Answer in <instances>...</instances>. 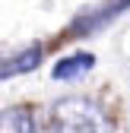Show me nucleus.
I'll list each match as a JSON object with an SVG mask.
<instances>
[{
	"label": "nucleus",
	"instance_id": "20e7f679",
	"mask_svg": "<svg viewBox=\"0 0 130 133\" xmlns=\"http://www.w3.org/2000/svg\"><path fill=\"white\" fill-rule=\"evenodd\" d=\"M0 133H35V114L25 105L0 111Z\"/></svg>",
	"mask_w": 130,
	"mask_h": 133
},
{
	"label": "nucleus",
	"instance_id": "39448f33",
	"mask_svg": "<svg viewBox=\"0 0 130 133\" xmlns=\"http://www.w3.org/2000/svg\"><path fill=\"white\" fill-rule=\"evenodd\" d=\"M127 6H130V0H114V6H105V10H99V13H89L86 19H79L73 32H95L99 25H105L108 19H114V16H118L121 10H127Z\"/></svg>",
	"mask_w": 130,
	"mask_h": 133
},
{
	"label": "nucleus",
	"instance_id": "f257e3e1",
	"mask_svg": "<svg viewBox=\"0 0 130 133\" xmlns=\"http://www.w3.org/2000/svg\"><path fill=\"white\" fill-rule=\"evenodd\" d=\"M48 133H108V121L102 108L86 98H63L51 111Z\"/></svg>",
	"mask_w": 130,
	"mask_h": 133
},
{
	"label": "nucleus",
	"instance_id": "7ed1b4c3",
	"mask_svg": "<svg viewBox=\"0 0 130 133\" xmlns=\"http://www.w3.org/2000/svg\"><path fill=\"white\" fill-rule=\"evenodd\" d=\"M92 66H95V57L92 54H70V57H63V60L54 63L51 76L57 82H70V79H79L83 73H89Z\"/></svg>",
	"mask_w": 130,
	"mask_h": 133
},
{
	"label": "nucleus",
	"instance_id": "f03ea898",
	"mask_svg": "<svg viewBox=\"0 0 130 133\" xmlns=\"http://www.w3.org/2000/svg\"><path fill=\"white\" fill-rule=\"evenodd\" d=\"M38 63H41V44H32V48H25L19 54H10V57H0V79L32 73Z\"/></svg>",
	"mask_w": 130,
	"mask_h": 133
}]
</instances>
